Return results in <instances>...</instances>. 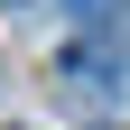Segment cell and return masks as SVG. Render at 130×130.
Segmentation results:
<instances>
[{
  "label": "cell",
  "mask_w": 130,
  "mask_h": 130,
  "mask_svg": "<svg viewBox=\"0 0 130 130\" xmlns=\"http://www.w3.org/2000/svg\"><path fill=\"white\" fill-rule=\"evenodd\" d=\"M65 93L74 102H111V65L102 56H65Z\"/></svg>",
  "instance_id": "1"
},
{
  "label": "cell",
  "mask_w": 130,
  "mask_h": 130,
  "mask_svg": "<svg viewBox=\"0 0 130 130\" xmlns=\"http://www.w3.org/2000/svg\"><path fill=\"white\" fill-rule=\"evenodd\" d=\"M65 19H74V28H102V19H111V0H65Z\"/></svg>",
  "instance_id": "2"
},
{
  "label": "cell",
  "mask_w": 130,
  "mask_h": 130,
  "mask_svg": "<svg viewBox=\"0 0 130 130\" xmlns=\"http://www.w3.org/2000/svg\"><path fill=\"white\" fill-rule=\"evenodd\" d=\"M9 9H19V0H9Z\"/></svg>",
  "instance_id": "3"
}]
</instances>
